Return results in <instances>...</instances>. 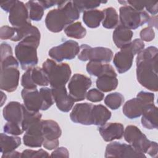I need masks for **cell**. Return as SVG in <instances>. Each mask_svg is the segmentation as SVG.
<instances>
[{"instance_id": "obj_1", "label": "cell", "mask_w": 158, "mask_h": 158, "mask_svg": "<svg viewBox=\"0 0 158 158\" xmlns=\"http://www.w3.org/2000/svg\"><path fill=\"white\" fill-rule=\"evenodd\" d=\"M157 48L149 46L137 54L136 78L138 81L148 89L156 92L158 90Z\"/></svg>"}, {"instance_id": "obj_2", "label": "cell", "mask_w": 158, "mask_h": 158, "mask_svg": "<svg viewBox=\"0 0 158 158\" xmlns=\"http://www.w3.org/2000/svg\"><path fill=\"white\" fill-rule=\"evenodd\" d=\"M57 8L48 12L45 18L46 28L51 32L59 33L80 17V12L71 1H58Z\"/></svg>"}, {"instance_id": "obj_3", "label": "cell", "mask_w": 158, "mask_h": 158, "mask_svg": "<svg viewBox=\"0 0 158 158\" xmlns=\"http://www.w3.org/2000/svg\"><path fill=\"white\" fill-rule=\"evenodd\" d=\"M41 35H31L20 41L15 48V55L23 70L35 67L38 62L37 48Z\"/></svg>"}, {"instance_id": "obj_4", "label": "cell", "mask_w": 158, "mask_h": 158, "mask_svg": "<svg viewBox=\"0 0 158 158\" xmlns=\"http://www.w3.org/2000/svg\"><path fill=\"white\" fill-rule=\"evenodd\" d=\"M19 64V62L13 55L1 59L0 88L1 90L9 93L16 90L20 77Z\"/></svg>"}, {"instance_id": "obj_5", "label": "cell", "mask_w": 158, "mask_h": 158, "mask_svg": "<svg viewBox=\"0 0 158 158\" xmlns=\"http://www.w3.org/2000/svg\"><path fill=\"white\" fill-rule=\"evenodd\" d=\"M42 68L46 73L51 88L65 86L69 81L72 71L67 63H59L47 59L43 64Z\"/></svg>"}, {"instance_id": "obj_6", "label": "cell", "mask_w": 158, "mask_h": 158, "mask_svg": "<svg viewBox=\"0 0 158 158\" xmlns=\"http://www.w3.org/2000/svg\"><path fill=\"white\" fill-rule=\"evenodd\" d=\"M154 94L152 93L141 91L139 92L136 98L127 101L123 106V113L130 119L140 117L146 105L153 104Z\"/></svg>"}, {"instance_id": "obj_7", "label": "cell", "mask_w": 158, "mask_h": 158, "mask_svg": "<svg viewBox=\"0 0 158 158\" xmlns=\"http://www.w3.org/2000/svg\"><path fill=\"white\" fill-rule=\"evenodd\" d=\"M119 19L121 25L131 30L147 23L150 16L144 10H136L129 5L125 4L119 9Z\"/></svg>"}, {"instance_id": "obj_8", "label": "cell", "mask_w": 158, "mask_h": 158, "mask_svg": "<svg viewBox=\"0 0 158 158\" xmlns=\"http://www.w3.org/2000/svg\"><path fill=\"white\" fill-rule=\"evenodd\" d=\"M113 57V52L109 48L105 47L92 48L86 44L80 46L78 58L81 61H97L102 63L110 62Z\"/></svg>"}, {"instance_id": "obj_9", "label": "cell", "mask_w": 158, "mask_h": 158, "mask_svg": "<svg viewBox=\"0 0 158 158\" xmlns=\"http://www.w3.org/2000/svg\"><path fill=\"white\" fill-rule=\"evenodd\" d=\"M91 84L90 78L81 73H75L72 77L68 84L69 94L75 102L81 101L85 99L88 89Z\"/></svg>"}, {"instance_id": "obj_10", "label": "cell", "mask_w": 158, "mask_h": 158, "mask_svg": "<svg viewBox=\"0 0 158 158\" xmlns=\"http://www.w3.org/2000/svg\"><path fill=\"white\" fill-rule=\"evenodd\" d=\"M125 140L139 152L145 154L149 151L152 141L135 125H128L124 130Z\"/></svg>"}, {"instance_id": "obj_11", "label": "cell", "mask_w": 158, "mask_h": 158, "mask_svg": "<svg viewBox=\"0 0 158 158\" xmlns=\"http://www.w3.org/2000/svg\"><path fill=\"white\" fill-rule=\"evenodd\" d=\"M80 52L78 43L73 40H67L58 46L51 48L48 52L49 56L57 62L64 60L74 59Z\"/></svg>"}, {"instance_id": "obj_12", "label": "cell", "mask_w": 158, "mask_h": 158, "mask_svg": "<svg viewBox=\"0 0 158 158\" xmlns=\"http://www.w3.org/2000/svg\"><path fill=\"white\" fill-rule=\"evenodd\" d=\"M105 157H146L144 154L136 151L130 144L114 141L106 148Z\"/></svg>"}, {"instance_id": "obj_13", "label": "cell", "mask_w": 158, "mask_h": 158, "mask_svg": "<svg viewBox=\"0 0 158 158\" xmlns=\"http://www.w3.org/2000/svg\"><path fill=\"white\" fill-rule=\"evenodd\" d=\"M93 104L88 102L78 103L74 106L70 114L71 120L76 123L84 125H91L93 123Z\"/></svg>"}, {"instance_id": "obj_14", "label": "cell", "mask_w": 158, "mask_h": 158, "mask_svg": "<svg viewBox=\"0 0 158 158\" xmlns=\"http://www.w3.org/2000/svg\"><path fill=\"white\" fill-rule=\"evenodd\" d=\"M9 13V22L13 27L20 28L31 23L28 9L22 1H16Z\"/></svg>"}, {"instance_id": "obj_15", "label": "cell", "mask_w": 158, "mask_h": 158, "mask_svg": "<svg viewBox=\"0 0 158 158\" xmlns=\"http://www.w3.org/2000/svg\"><path fill=\"white\" fill-rule=\"evenodd\" d=\"M134 56L130 43L116 52L114 57L113 64L119 73H123L130 69L133 64Z\"/></svg>"}, {"instance_id": "obj_16", "label": "cell", "mask_w": 158, "mask_h": 158, "mask_svg": "<svg viewBox=\"0 0 158 158\" xmlns=\"http://www.w3.org/2000/svg\"><path fill=\"white\" fill-rule=\"evenodd\" d=\"M23 144L30 148H40L43 143L41 120L31 125L23 136Z\"/></svg>"}, {"instance_id": "obj_17", "label": "cell", "mask_w": 158, "mask_h": 158, "mask_svg": "<svg viewBox=\"0 0 158 158\" xmlns=\"http://www.w3.org/2000/svg\"><path fill=\"white\" fill-rule=\"evenodd\" d=\"M51 88L54 102L58 109L64 112H69L73 108L75 101L67 93L65 86Z\"/></svg>"}, {"instance_id": "obj_18", "label": "cell", "mask_w": 158, "mask_h": 158, "mask_svg": "<svg viewBox=\"0 0 158 158\" xmlns=\"http://www.w3.org/2000/svg\"><path fill=\"white\" fill-rule=\"evenodd\" d=\"M23 105L30 111L39 112L43 106V99L40 91L37 88L25 89L21 91Z\"/></svg>"}, {"instance_id": "obj_19", "label": "cell", "mask_w": 158, "mask_h": 158, "mask_svg": "<svg viewBox=\"0 0 158 158\" xmlns=\"http://www.w3.org/2000/svg\"><path fill=\"white\" fill-rule=\"evenodd\" d=\"M23 109L24 105L17 101L9 102L3 109V117L6 121L18 123L22 126L23 119Z\"/></svg>"}, {"instance_id": "obj_20", "label": "cell", "mask_w": 158, "mask_h": 158, "mask_svg": "<svg viewBox=\"0 0 158 158\" xmlns=\"http://www.w3.org/2000/svg\"><path fill=\"white\" fill-rule=\"evenodd\" d=\"M102 139L106 142L120 139L123 136L124 127L120 123H106L98 129Z\"/></svg>"}, {"instance_id": "obj_21", "label": "cell", "mask_w": 158, "mask_h": 158, "mask_svg": "<svg viewBox=\"0 0 158 158\" xmlns=\"http://www.w3.org/2000/svg\"><path fill=\"white\" fill-rule=\"evenodd\" d=\"M157 107L153 104L146 105L141 114V124L144 128L152 130L158 127Z\"/></svg>"}, {"instance_id": "obj_22", "label": "cell", "mask_w": 158, "mask_h": 158, "mask_svg": "<svg viewBox=\"0 0 158 158\" xmlns=\"http://www.w3.org/2000/svg\"><path fill=\"white\" fill-rule=\"evenodd\" d=\"M133 32L120 24L114 30L112 35L113 41L118 48H122L131 42Z\"/></svg>"}, {"instance_id": "obj_23", "label": "cell", "mask_w": 158, "mask_h": 158, "mask_svg": "<svg viewBox=\"0 0 158 158\" xmlns=\"http://www.w3.org/2000/svg\"><path fill=\"white\" fill-rule=\"evenodd\" d=\"M44 141L57 140L60 137L62 131L59 124L52 120H41Z\"/></svg>"}, {"instance_id": "obj_24", "label": "cell", "mask_w": 158, "mask_h": 158, "mask_svg": "<svg viewBox=\"0 0 158 158\" xmlns=\"http://www.w3.org/2000/svg\"><path fill=\"white\" fill-rule=\"evenodd\" d=\"M118 83L117 75L103 74L98 77L96 81L97 88L102 92H109L115 89Z\"/></svg>"}, {"instance_id": "obj_25", "label": "cell", "mask_w": 158, "mask_h": 158, "mask_svg": "<svg viewBox=\"0 0 158 158\" xmlns=\"http://www.w3.org/2000/svg\"><path fill=\"white\" fill-rule=\"evenodd\" d=\"M93 125L102 126L111 117L110 111L102 104L93 105L92 110Z\"/></svg>"}, {"instance_id": "obj_26", "label": "cell", "mask_w": 158, "mask_h": 158, "mask_svg": "<svg viewBox=\"0 0 158 158\" xmlns=\"http://www.w3.org/2000/svg\"><path fill=\"white\" fill-rule=\"evenodd\" d=\"M104 19L102 10L91 9L83 12V21L89 28H95L100 25V23Z\"/></svg>"}, {"instance_id": "obj_27", "label": "cell", "mask_w": 158, "mask_h": 158, "mask_svg": "<svg viewBox=\"0 0 158 158\" xmlns=\"http://www.w3.org/2000/svg\"><path fill=\"white\" fill-rule=\"evenodd\" d=\"M21 144L20 138L16 136H8L6 133L0 135V148L1 153H7L15 150Z\"/></svg>"}, {"instance_id": "obj_28", "label": "cell", "mask_w": 158, "mask_h": 158, "mask_svg": "<svg viewBox=\"0 0 158 158\" xmlns=\"http://www.w3.org/2000/svg\"><path fill=\"white\" fill-rule=\"evenodd\" d=\"M15 35L11 39L12 41H20L24 38L31 35H41L38 28L32 25L31 23L27 24L20 28H15Z\"/></svg>"}, {"instance_id": "obj_29", "label": "cell", "mask_w": 158, "mask_h": 158, "mask_svg": "<svg viewBox=\"0 0 158 158\" xmlns=\"http://www.w3.org/2000/svg\"><path fill=\"white\" fill-rule=\"evenodd\" d=\"M104 19L102 21L103 27L107 29H112L116 27L118 23V15L115 8L109 7L104 9Z\"/></svg>"}, {"instance_id": "obj_30", "label": "cell", "mask_w": 158, "mask_h": 158, "mask_svg": "<svg viewBox=\"0 0 158 158\" xmlns=\"http://www.w3.org/2000/svg\"><path fill=\"white\" fill-rule=\"evenodd\" d=\"M64 32L68 37L75 39L83 38L86 35V30L80 22H76L68 25L64 28Z\"/></svg>"}, {"instance_id": "obj_31", "label": "cell", "mask_w": 158, "mask_h": 158, "mask_svg": "<svg viewBox=\"0 0 158 158\" xmlns=\"http://www.w3.org/2000/svg\"><path fill=\"white\" fill-rule=\"evenodd\" d=\"M28 10L29 19L30 20L40 21L42 19L44 9L38 1H29L25 4Z\"/></svg>"}, {"instance_id": "obj_32", "label": "cell", "mask_w": 158, "mask_h": 158, "mask_svg": "<svg viewBox=\"0 0 158 158\" xmlns=\"http://www.w3.org/2000/svg\"><path fill=\"white\" fill-rule=\"evenodd\" d=\"M30 72L31 79L36 86L44 87L49 85L48 78L43 68L35 67L30 69Z\"/></svg>"}, {"instance_id": "obj_33", "label": "cell", "mask_w": 158, "mask_h": 158, "mask_svg": "<svg viewBox=\"0 0 158 158\" xmlns=\"http://www.w3.org/2000/svg\"><path fill=\"white\" fill-rule=\"evenodd\" d=\"M42 115L39 112H33L28 110L24 106L23 119L22 123V129L24 131L33 123L41 120Z\"/></svg>"}, {"instance_id": "obj_34", "label": "cell", "mask_w": 158, "mask_h": 158, "mask_svg": "<svg viewBox=\"0 0 158 158\" xmlns=\"http://www.w3.org/2000/svg\"><path fill=\"white\" fill-rule=\"evenodd\" d=\"M123 102L124 97L118 92L110 93L107 94L104 99L105 104L112 110L118 109Z\"/></svg>"}, {"instance_id": "obj_35", "label": "cell", "mask_w": 158, "mask_h": 158, "mask_svg": "<svg viewBox=\"0 0 158 158\" xmlns=\"http://www.w3.org/2000/svg\"><path fill=\"white\" fill-rule=\"evenodd\" d=\"M106 67L107 64L97 61H89L86 64V69L89 75L98 77L105 72Z\"/></svg>"}, {"instance_id": "obj_36", "label": "cell", "mask_w": 158, "mask_h": 158, "mask_svg": "<svg viewBox=\"0 0 158 158\" xmlns=\"http://www.w3.org/2000/svg\"><path fill=\"white\" fill-rule=\"evenodd\" d=\"M40 93L43 99L41 110H46L54 103L52 89L47 87H43L40 89Z\"/></svg>"}, {"instance_id": "obj_37", "label": "cell", "mask_w": 158, "mask_h": 158, "mask_svg": "<svg viewBox=\"0 0 158 158\" xmlns=\"http://www.w3.org/2000/svg\"><path fill=\"white\" fill-rule=\"evenodd\" d=\"M73 4L79 10V12H85L86 10L94 9L100 6L101 3H106L107 1H72Z\"/></svg>"}, {"instance_id": "obj_38", "label": "cell", "mask_w": 158, "mask_h": 158, "mask_svg": "<svg viewBox=\"0 0 158 158\" xmlns=\"http://www.w3.org/2000/svg\"><path fill=\"white\" fill-rule=\"evenodd\" d=\"M49 156L48 152L43 149L38 150L25 149L21 153L22 158H44Z\"/></svg>"}, {"instance_id": "obj_39", "label": "cell", "mask_w": 158, "mask_h": 158, "mask_svg": "<svg viewBox=\"0 0 158 158\" xmlns=\"http://www.w3.org/2000/svg\"><path fill=\"white\" fill-rule=\"evenodd\" d=\"M5 133L9 134L14 136L20 135L23 133V130L21 125L18 123L7 122L3 128Z\"/></svg>"}, {"instance_id": "obj_40", "label": "cell", "mask_w": 158, "mask_h": 158, "mask_svg": "<svg viewBox=\"0 0 158 158\" xmlns=\"http://www.w3.org/2000/svg\"><path fill=\"white\" fill-rule=\"evenodd\" d=\"M104 97V94L100 90L96 88L89 89L86 95L88 101L93 102H98L101 101Z\"/></svg>"}, {"instance_id": "obj_41", "label": "cell", "mask_w": 158, "mask_h": 158, "mask_svg": "<svg viewBox=\"0 0 158 158\" xmlns=\"http://www.w3.org/2000/svg\"><path fill=\"white\" fill-rule=\"evenodd\" d=\"M139 36L143 41H144L146 42H150L152 41L155 38L154 30L150 27H146L141 30L139 33Z\"/></svg>"}, {"instance_id": "obj_42", "label": "cell", "mask_w": 158, "mask_h": 158, "mask_svg": "<svg viewBox=\"0 0 158 158\" xmlns=\"http://www.w3.org/2000/svg\"><path fill=\"white\" fill-rule=\"evenodd\" d=\"M21 85L25 89H33L37 88V86L33 83L31 79L30 69L26 70L23 74L21 79Z\"/></svg>"}, {"instance_id": "obj_43", "label": "cell", "mask_w": 158, "mask_h": 158, "mask_svg": "<svg viewBox=\"0 0 158 158\" xmlns=\"http://www.w3.org/2000/svg\"><path fill=\"white\" fill-rule=\"evenodd\" d=\"M15 28L7 25L2 26L0 28V38L1 40H10L15 35Z\"/></svg>"}, {"instance_id": "obj_44", "label": "cell", "mask_w": 158, "mask_h": 158, "mask_svg": "<svg viewBox=\"0 0 158 158\" xmlns=\"http://www.w3.org/2000/svg\"><path fill=\"white\" fill-rule=\"evenodd\" d=\"M144 43L141 39H135L130 43V46L134 55L138 54L144 49Z\"/></svg>"}, {"instance_id": "obj_45", "label": "cell", "mask_w": 158, "mask_h": 158, "mask_svg": "<svg viewBox=\"0 0 158 158\" xmlns=\"http://www.w3.org/2000/svg\"><path fill=\"white\" fill-rule=\"evenodd\" d=\"M51 157H69V152L68 149L65 147L57 148L50 155Z\"/></svg>"}, {"instance_id": "obj_46", "label": "cell", "mask_w": 158, "mask_h": 158, "mask_svg": "<svg viewBox=\"0 0 158 158\" xmlns=\"http://www.w3.org/2000/svg\"><path fill=\"white\" fill-rule=\"evenodd\" d=\"M0 50H1V59H2L9 56L12 55V48L7 43H1Z\"/></svg>"}, {"instance_id": "obj_47", "label": "cell", "mask_w": 158, "mask_h": 158, "mask_svg": "<svg viewBox=\"0 0 158 158\" xmlns=\"http://www.w3.org/2000/svg\"><path fill=\"white\" fill-rule=\"evenodd\" d=\"M144 7L152 15H156L157 13L158 5L156 1H146Z\"/></svg>"}, {"instance_id": "obj_48", "label": "cell", "mask_w": 158, "mask_h": 158, "mask_svg": "<svg viewBox=\"0 0 158 158\" xmlns=\"http://www.w3.org/2000/svg\"><path fill=\"white\" fill-rule=\"evenodd\" d=\"M59 139L57 140H51V141H48L44 140L43 143V146L44 148L48 149V150H52L56 149L59 146Z\"/></svg>"}, {"instance_id": "obj_49", "label": "cell", "mask_w": 158, "mask_h": 158, "mask_svg": "<svg viewBox=\"0 0 158 158\" xmlns=\"http://www.w3.org/2000/svg\"><path fill=\"white\" fill-rule=\"evenodd\" d=\"M158 146L157 143L155 141H152L151 147L148 151V154L152 157H155L156 158L157 157V152H158Z\"/></svg>"}, {"instance_id": "obj_50", "label": "cell", "mask_w": 158, "mask_h": 158, "mask_svg": "<svg viewBox=\"0 0 158 158\" xmlns=\"http://www.w3.org/2000/svg\"><path fill=\"white\" fill-rule=\"evenodd\" d=\"M16 0L15 1H6L3 3L1 4V7L6 12H9L10 10L11 9V8L13 7V6L14 5V4L15 3Z\"/></svg>"}, {"instance_id": "obj_51", "label": "cell", "mask_w": 158, "mask_h": 158, "mask_svg": "<svg viewBox=\"0 0 158 158\" xmlns=\"http://www.w3.org/2000/svg\"><path fill=\"white\" fill-rule=\"evenodd\" d=\"M58 1H39L38 2L43 6V7L46 9L57 5Z\"/></svg>"}, {"instance_id": "obj_52", "label": "cell", "mask_w": 158, "mask_h": 158, "mask_svg": "<svg viewBox=\"0 0 158 158\" xmlns=\"http://www.w3.org/2000/svg\"><path fill=\"white\" fill-rule=\"evenodd\" d=\"M15 157H21V153L14 150L7 153H3L1 156V158H15Z\"/></svg>"}, {"instance_id": "obj_53", "label": "cell", "mask_w": 158, "mask_h": 158, "mask_svg": "<svg viewBox=\"0 0 158 158\" xmlns=\"http://www.w3.org/2000/svg\"><path fill=\"white\" fill-rule=\"evenodd\" d=\"M147 23L148 24V27H150L151 28H152L153 27L157 28V16L156 15L154 17H150V19L149 20V21L147 22Z\"/></svg>"}, {"instance_id": "obj_54", "label": "cell", "mask_w": 158, "mask_h": 158, "mask_svg": "<svg viewBox=\"0 0 158 158\" xmlns=\"http://www.w3.org/2000/svg\"><path fill=\"white\" fill-rule=\"evenodd\" d=\"M1 106H2L4 103L6 102V95L2 92L1 91Z\"/></svg>"}]
</instances>
